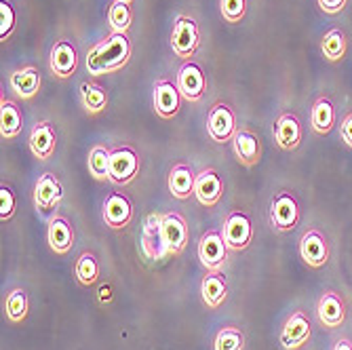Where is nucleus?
<instances>
[{
  "label": "nucleus",
  "instance_id": "nucleus-4",
  "mask_svg": "<svg viewBox=\"0 0 352 350\" xmlns=\"http://www.w3.org/2000/svg\"><path fill=\"white\" fill-rule=\"evenodd\" d=\"M142 167V158L131 146H114L110 150V184L126 186L131 184Z\"/></svg>",
  "mask_w": 352,
  "mask_h": 350
},
{
  "label": "nucleus",
  "instance_id": "nucleus-37",
  "mask_svg": "<svg viewBox=\"0 0 352 350\" xmlns=\"http://www.w3.org/2000/svg\"><path fill=\"white\" fill-rule=\"evenodd\" d=\"M15 207H17L15 193L11 190V186L3 184V186H0V219H3V221L11 219L13 213H15Z\"/></svg>",
  "mask_w": 352,
  "mask_h": 350
},
{
  "label": "nucleus",
  "instance_id": "nucleus-14",
  "mask_svg": "<svg viewBox=\"0 0 352 350\" xmlns=\"http://www.w3.org/2000/svg\"><path fill=\"white\" fill-rule=\"evenodd\" d=\"M300 258L310 268H323L329 262V241L318 228H308L300 239Z\"/></svg>",
  "mask_w": 352,
  "mask_h": 350
},
{
  "label": "nucleus",
  "instance_id": "nucleus-33",
  "mask_svg": "<svg viewBox=\"0 0 352 350\" xmlns=\"http://www.w3.org/2000/svg\"><path fill=\"white\" fill-rule=\"evenodd\" d=\"M133 21V13L131 7L126 3H120V0H112V5L108 9V23L112 28V32H120V34H126Z\"/></svg>",
  "mask_w": 352,
  "mask_h": 350
},
{
  "label": "nucleus",
  "instance_id": "nucleus-3",
  "mask_svg": "<svg viewBox=\"0 0 352 350\" xmlns=\"http://www.w3.org/2000/svg\"><path fill=\"white\" fill-rule=\"evenodd\" d=\"M201 47V28L199 21L192 15H177L173 21V30H171V49L173 53L188 61L195 57V53Z\"/></svg>",
  "mask_w": 352,
  "mask_h": 350
},
{
  "label": "nucleus",
  "instance_id": "nucleus-24",
  "mask_svg": "<svg viewBox=\"0 0 352 350\" xmlns=\"http://www.w3.org/2000/svg\"><path fill=\"white\" fill-rule=\"evenodd\" d=\"M336 122H338V114H336V106L329 95L316 98L312 104V110H310V124H312L314 133H318V135L331 133Z\"/></svg>",
  "mask_w": 352,
  "mask_h": 350
},
{
  "label": "nucleus",
  "instance_id": "nucleus-15",
  "mask_svg": "<svg viewBox=\"0 0 352 350\" xmlns=\"http://www.w3.org/2000/svg\"><path fill=\"white\" fill-rule=\"evenodd\" d=\"M161 224H163V213H150L144 221V232H142L140 245H142V253L150 262H158L167 256Z\"/></svg>",
  "mask_w": 352,
  "mask_h": 350
},
{
  "label": "nucleus",
  "instance_id": "nucleus-31",
  "mask_svg": "<svg viewBox=\"0 0 352 350\" xmlns=\"http://www.w3.org/2000/svg\"><path fill=\"white\" fill-rule=\"evenodd\" d=\"M74 274L82 287H93V285L100 281V262L95 258V253L91 251L80 253L74 264Z\"/></svg>",
  "mask_w": 352,
  "mask_h": 350
},
{
  "label": "nucleus",
  "instance_id": "nucleus-40",
  "mask_svg": "<svg viewBox=\"0 0 352 350\" xmlns=\"http://www.w3.org/2000/svg\"><path fill=\"white\" fill-rule=\"evenodd\" d=\"M331 350H352V340L350 338H338Z\"/></svg>",
  "mask_w": 352,
  "mask_h": 350
},
{
  "label": "nucleus",
  "instance_id": "nucleus-1",
  "mask_svg": "<svg viewBox=\"0 0 352 350\" xmlns=\"http://www.w3.org/2000/svg\"><path fill=\"white\" fill-rule=\"evenodd\" d=\"M133 47L126 34L120 32H110L106 39L95 43L87 53V70L93 76L112 74L124 68L131 59Z\"/></svg>",
  "mask_w": 352,
  "mask_h": 350
},
{
  "label": "nucleus",
  "instance_id": "nucleus-27",
  "mask_svg": "<svg viewBox=\"0 0 352 350\" xmlns=\"http://www.w3.org/2000/svg\"><path fill=\"white\" fill-rule=\"evenodd\" d=\"M23 129V114L9 98H0V135L3 140H15Z\"/></svg>",
  "mask_w": 352,
  "mask_h": 350
},
{
  "label": "nucleus",
  "instance_id": "nucleus-29",
  "mask_svg": "<svg viewBox=\"0 0 352 350\" xmlns=\"http://www.w3.org/2000/svg\"><path fill=\"white\" fill-rule=\"evenodd\" d=\"M30 312V298L23 287H13L5 296V314L11 323H23Z\"/></svg>",
  "mask_w": 352,
  "mask_h": 350
},
{
  "label": "nucleus",
  "instance_id": "nucleus-20",
  "mask_svg": "<svg viewBox=\"0 0 352 350\" xmlns=\"http://www.w3.org/2000/svg\"><path fill=\"white\" fill-rule=\"evenodd\" d=\"M47 243H49L51 251H55L57 256H66V253H70V249L74 245V228L66 215L55 213L49 217Z\"/></svg>",
  "mask_w": 352,
  "mask_h": 350
},
{
  "label": "nucleus",
  "instance_id": "nucleus-5",
  "mask_svg": "<svg viewBox=\"0 0 352 350\" xmlns=\"http://www.w3.org/2000/svg\"><path fill=\"white\" fill-rule=\"evenodd\" d=\"M228 245L223 241L221 230L211 228L207 232H203V237L199 239V247H197V256L201 260V264L211 270V272H221V268L228 264Z\"/></svg>",
  "mask_w": 352,
  "mask_h": 350
},
{
  "label": "nucleus",
  "instance_id": "nucleus-13",
  "mask_svg": "<svg viewBox=\"0 0 352 350\" xmlns=\"http://www.w3.org/2000/svg\"><path fill=\"white\" fill-rule=\"evenodd\" d=\"M152 104H154V112L171 120L179 114V106H182V93L177 89V85L169 78H158L154 83V93H152Z\"/></svg>",
  "mask_w": 352,
  "mask_h": 350
},
{
  "label": "nucleus",
  "instance_id": "nucleus-9",
  "mask_svg": "<svg viewBox=\"0 0 352 350\" xmlns=\"http://www.w3.org/2000/svg\"><path fill=\"white\" fill-rule=\"evenodd\" d=\"M32 199H34V207L41 215H49L53 213L61 199H63V186L61 179L51 173L45 171L43 175H38L36 184H34V193H32Z\"/></svg>",
  "mask_w": 352,
  "mask_h": 350
},
{
  "label": "nucleus",
  "instance_id": "nucleus-28",
  "mask_svg": "<svg viewBox=\"0 0 352 350\" xmlns=\"http://www.w3.org/2000/svg\"><path fill=\"white\" fill-rule=\"evenodd\" d=\"M80 102L89 114H100L108 106V91L95 80H85L80 85Z\"/></svg>",
  "mask_w": 352,
  "mask_h": 350
},
{
  "label": "nucleus",
  "instance_id": "nucleus-42",
  "mask_svg": "<svg viewBox=\"0 0 352 350\" xmlns=\"http://www.w3.org/2000/svg\"><path fill=\"white\" fill-rule=\"evenodd\" d=\"M120 3H126V5H131V3H133V0H120Z\"/></svg>",
  "mask_w": 352,
  "mask_h": 350
},
{
  "label": "nucleus",
  "instance_id": "nucleus-25",
  "mask_svg": "<svg viewBox=\"0 0 352 350\" xmlns=\"http://www.w3.org/2000/svg\"><path fill=\"white\" fill-rule=\"evenodd\" d=\"M41 85H43V76H41L38 68H34V66H23L9 76V87L21 100L34 98V95L41 91Z\"/></svg>",
  "mask_w": 352,
  "mask_h": 350
},
{
  "label": "nucleus",
  "instance_id": "nucleus-36",
  "mask_svg": "<svg viewBox=\"0 0 352 350\" xmlns=\"http://www.w3.org/2000/svg\"><path fill=\"white\" fill-rule=\"evenodd\" d=\"M15 21H17V15H15L13 5L9 3V0H0V41L11 36Z\"/></svg>",
  "mask_w": 352,
  "mask_h": 350
},
{
  "label": "nucleus",
  "instance_id": "nucleus-6",
  "mask_svg": "<svg viewBox=\"0 0 352 350\" xmlns=\"http://www.w3.org/2000/svg\"><path fill=\"white\" fill-rule=\"evenodd\" d=\"M221 234H223V241H226L230 251H234V253L245 251L251 245V241H253L251 217L245 211H241V209L228 211V215L223 217Z\"/></svg>",
  "mask_w": 352,
  "mask_h": 350
},
{
  "label": "nucleus",
  "instance_id": "nucleus-19",
  "mask_svg": "<svg viewBox=\"0 0 352 350\" xmlns=\"http://www.w3.org/2000/svg\"><path fill=\"white\" fill-rule=\"evenodd\" d=\"M28 146H30V152L34 154V158H38V161H49L57 148L55 127L49 120H38L34 127H32Z\"/></svg>",
  "mask_w": 352,
  "mask_h": 350
},
{
  "label": "nucleus",
  "instance_id": "nucleus-17",
  "mask_svg": "<svg viewBox=\"0 0 352 350\" xmlns=\"http://www.w3.org/2000/svg\"><path fill=\"white\" fill-rule=\"evenodd\" d=\"M302 120L296 112H280L274 120V142L283 150H296L302 144Z\"/></svg>",
  "mask_w": 352,
  "mask_h": 350
},
{
  "label": "nucleus",
  "instance_id": "nucleus-26",
  "mask_svg": "<svg viewBox=\"0 0 352 350\" xmlns=\"http://www.w3.org/2000/svg\"><path fill=\"white\" fill-rule=\"evenodd\" d=\"M201 296L207 308L215 310L228 300V283L221 272H207L201 281Z\"/></svg>",
  "mask_w": 352,
  "mask_h": 350
},
{
  "label": "nucleus",
  "instance_id": "nucleus-39",
  "mask_svg": "<svg viewBox=\"0 0 352 350\" xmlns=\"http://www.w3.org/2000/svg\"><path fill=\"white\" fill-rule=\"evenodd\" d=\"M340 138L342 142L352 148V112H348L344 118H342V124H340Z\"/></svg>",
  "mask_w": 352,
  "mask_h": 350
},
{
  "label": "nucleus",
  "instance_id": "nucleus-41",
  "mask_svg": "<svg viewBox=\"0 0 352 350\" xmlns=\"http://www.w3.org/2000/svg\"><path fill=\"white\" fill-rule=\"evenodd\" d=\"M102 300H110V287H102Z\"/></svg>",
  "mask_w": 352,
  "mask_h": 350
},
{
  "label": "nucleus",
  "instance_id": "nucleus-12",
  "mask_svg": "<svg viewBox=\"0 0 352 350\" xmlns=\"http://www.w3.org/2000/svg\"><path fill=\"white\" fill-rule=\"evenodd\" d=\"M102 217L110 230H122L133 221V201L124 193H110L102 207Z\"/></svg>",
  "mask_w": 352,
  "mask_h": 350
},
{
  "label": "nucleus",
  "instance_id": "nucleus-16",
  "mask_svg": "<svg viewBox=\"0 0 352 350\" xmlns=\"http://www.w3.org/2000/svg\"><path fill=\"white\" fill-rule=\"evenodd\" d=\"M49 68L57 78H70L78 70V49L72 41L61 39L51 47L49 53Z\"/></svg>",
  "mask_w": 352,
  "mask_h": 350
},
{
  "label": "nucleus",
  "instance_id": "nucleus-32",
  "mask_svg": "<svg viewBox=\"0 0 352 350\" xmlns=\"http://www.w3.org/2000/svg\"><path fill=\"white\" fill-rule=\"evenodd\" d=\"M87 167H89V173L95 179H100V182L110 179V150L106 146H102V144H95L89 150Z\"/></svg>",
  "mask_w": 352,
  "mask_h": 350
},
{
  "label": "nucleus",
  "instance_id": "nucleus-10",
  "mask_svg": "<svg viewBox=\"0 0 352 350\" xmlns=\"http://www.w3.org/2000/svg\"><path fill=\"white\" fill-rule=\"evenodd\" d=\"M312 336V321L304 310H294L280 327L278 342L285 350H300Z\"/></svg>",
  "mask_w": 352,
  "mask_h": 350
},
{
  "label": "nucleus",
  "instance_id": "nucleus-7",
  "mask_svg": "<svg viewBox=\"0 0 352 350\" xmlns=\"http://www.w3.org/2000/svg\"><path fill=\"white\" fill-rule=\"evenodd\" d=\"M175 85L182 93V98L190 104H199L203 100V95L207 91V74L203 70L201 63L197 61H184L179 70H177V76H175Z\"/></svg>",
  "mask_w": 352,
  "mask_h": 350
},
{
  "label": "nucleus",
  "instance_id": "nucleus-35",
  "mask_svg": "<svg viewBox=\"0 0 352 350\" xmlns=\"http://www.w3.org/2000/svg\"><path fill=\"white\" fill-rule=\"evenodd\" d=\"M219 11L228 23H241L247 15V0H219Z\"/></svg>",
  "mask_w": 352,
  "mask_h": 350
},
{
  "label": "nucleus",
  "instance_id": "nucleus-38",
  "mask_svg": "<svg viewBox=\"0 0 352 350\" xmlns=\"http://www.w3.org/2000/svg\"><path fill=\"white\" fill-rule=\"evenodd\" d=\"M321 11H325L327 15H338L346 9V3L348 0H316Z\"/></svg>",
  "mask_w": 352,
  "mask_h": 350
},
{
  "label": "nucleus",
  "instance_id": "nucleus-22",
  "mask_svg": "<svg viewBox=\"0 0 352 350\" xmlns=\"http://www.w3.org/2000/svg\"><path fill=\"white\" fill-rule=\"evenodd\" d=\"M195 184H197V173L188 163H177L171 167L167 177V188L173 199L188 201L190 197H195Z\"/></svg>",
  "mask_w": 352,
  "mask_h": 350
},
{
  "label": "nucleus",
  "instance_id": "nucleus-11",
  "mask_svg": "<svg viewBox=\"0 0 352 350\" xmlns=\"http://www.w3.org/2000/svg\"><path fill=\"white\" fill-rule=\"evenodd\" d=\"M161 230H163V241L167 247V256H179L190 243V230H188L186 217L179 211L163 213Z\"/></svg>",
  "mask_w": 352,
  "mask_h": 350
},
{
  "label": "nucleus",
  "instance_id": "nucleus-18",
  "mask_svg": "<svg viewBox=\"0 0 352 350\" xmlns=\"http://www.w3.org/2000/svg\"><path fill=\"white\" fill-rule=\"evenodd\" d=\"M316 316H318V323L327 329H336L342 327L346 321V302L340 294L336 292H325L321 294L316 302Z\"/></svg>",
  "mask_w": 352,
  "mask_h": 350
},
{
  "label": "nucleus",
  "instance_id": "nucleus-21",
  "mask_svg": "<svg viewBox=\"0 0 352 350\" xmlns=\"http://www.w3.org/2000/svg\"><path fill=\"white\" fill-rule=\"evenodd\" d=\"M195 197L205 207H215L223 197V179L213 167H205L201 173H197L195 184Z\"/></svg>",
  "mask_w": 352,
  "mask_h": 350
},
{
  "label": "nucleus",
  "instance_id": "nucleus-8",
  "mask_svg": "<svg viewBox=\"0 0 352 350\" xmlns=\"http://www.w3.org/2000/svg\"><path fill=\"white\" fill-rule=\"evenodd\" d=\"M236 131H239V127H236L234 110L228 104L215 102L209 108V114H207V133H209V138L215 144H226V142L234 140Z\"/></svg>",
  "mask_w": 352,
  "mask_h": 350
},
{
  "label": "nucleus",
  "instance_id": "nucleus-23",
  "mask_svg": "<svg viewBox=\"0 0 352 350\" xmlns=\"http://www.w3.org/2000/svg\"><path fill=\"white\" fill-rule=\"evenodd\" d=\"M232 148H234V154H236V161L243 167H255L260 163L262 142L251 129H239L234 140H232Z\"/></svg>",
  "mask_w": 352,
  "mask_h": 350
},
{
  "label": "nucleus",
  "instance_id": "nucleus-30",
  "mask_svg": "<svg viewBox=\"0 0 352 350\" xmlns=\"http://www.w3.org/2000/svg\"><path fill=\"white\" fill-rule=\"evenodd\" d=\"M348 51V39L346 32L340 28H331L325 32V36L321 39V53L327 61H340L344 59Z\"/></svg>",
  "mask_w": 352,
  "mask_h": 350
},
{
  "label": "nucleus",
  "instance_id": "nucleus-2",
  "mask_svg": "<svg viewBox=\"0 0 352 350\" xmlns=\"http://www.w3.org/2000/svg\"><path fill=\"white\" fill-rule=\"evenodd\" d=\"M302 209L296 193L292 190H278L270 203V224L276 232H294L300 224Z\"/></svg>",
  "mask_w": 352,
  "mask_h": 350
},
{
  "label": "nucleus",
  "instance_id": "nucleus-34",
  "mask_svg": "<svg viewBox=\"0 0 352 350\" xmlns=\"http://www.w3.org/2000/svg\"><path fill=\"white\" fill-rule=\"evenodd\" d=\"M213 350H245V333H243V329H239L234 325L221 327L215 333Z\"/></svg>",
  "mask_w": 352,
  "mask_h": 350
}]
</instances>
